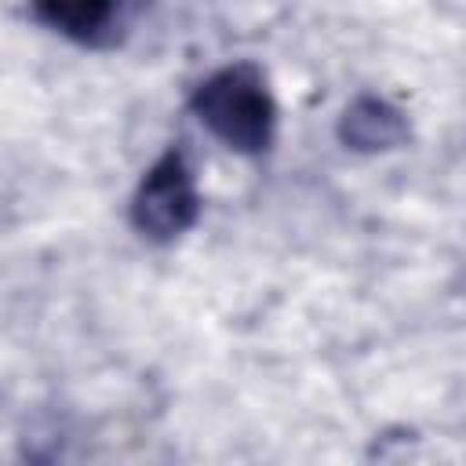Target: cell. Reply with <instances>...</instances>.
Segmentation results:
<instances>
[{
  "label": "cell",
  "mask_w": 466,
  "mask_h": 466,
  "mask_svg": "<svg viewBox=\"0 0 466 466\" xmlns=\"http://www.w3.org/2000/svg\"><path fill=\"white\" fill-rule=\"evenodd\" d=\"M404 120L393 106L379 102V98H360L346 109L339 135L353 146V149H390L404 138Z\"/></svg>",
  "instance_id": "277c9868"
},
{
  "label": "cell",
  "mask_w": 466,
  "mask_h": 466,
  "mask_svg": "<svg viewBox=\"0 0 466 466\" xmlns=\"http://www.w3.org/2000/svg\"><path fill=\"white\" fill-rule=\"evenodd\" d=\"M193 113L200 124L237 153H262L273 142L277 106L266 76L251 62H237L208 76L193 91Z\"/></svg>",
  "instance_id": "6da1fadb"
},
{
  "label": "cell",
  "mask_w": 466,
  "mask_h": 466,
  "mask_svg": "<svg viewBox=\"0 0 466 466\" xmlns=\"http://www.w3.org/2000/svg\"><path fill=\"white\" fill-rule=\"evenodd\" d=\"M33 15L40 22H47L51 29H58L62 36L76 40V44L106 47V44L120 40V7L116 4H95V0H80V4H36Z\"/></svg>",
  "instance_id": "3957f363"
},
{
  "label": "cell",
  "mask_w": 466,
  "mask_h": 466,
  "mask_svg": "<svg viewBox=\"0 0 466 466\" xmlns=\"http://www.w3.org/2000/svg\"><path fill=\"white\" fill-rule=\"evenodd\" d=\"M200 215L193 175L178 149H167L138 182L131 200V222L149 240H171L186 233Z\"/></svg>",
  "instance_id": "7a4b0ae2"
}]
</instances>
